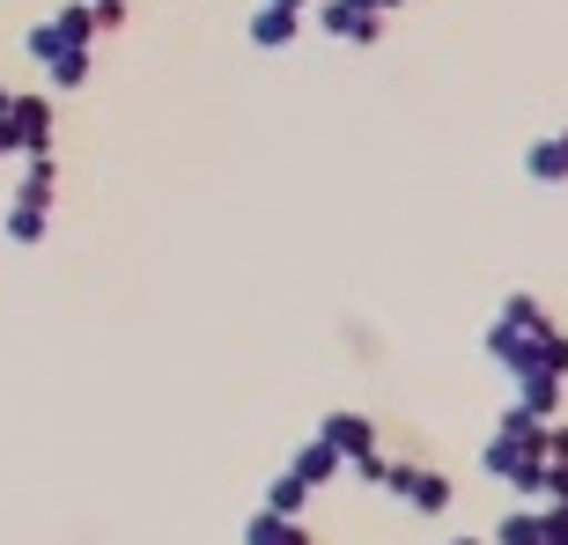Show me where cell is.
<instances>
[{
    "label": "cell",
    "mask_w": 568,
    "mask_h": 545,
    "mask_svg": "<svg viewBox=\"0 0 568 545\" xmlns=\"http://www.w3.org/2000/svg\"><path fill=\"white\" fill-rule=\"evenodd\" d=\"M317 22H325L333 38H347V44H377V30H384V16H377V8H362V0H325Z\"/></svg>",
    "instance_id": "4"
},
{
    "label": "cell",
    "mask_w": 568,
    "mask_h": 545,
    "mask_svg": "<svg viewBox=\"0 0 568 545\" xmlns=\"http://www.w3.org/2000/svg\"><path fill=\"white\" fill-rule=\"evenodd\" d=\"M503 545H554L547 538V516H509V524H503Z\"/></svg>",
    "instance_id": "9"
},
{
    "label": "cell",
    "mask_w": 568,
    "mask_h": 545,
    "mask_svg": "<svg viewBox=\"0 0 568 545\" xmlns=\"http://www.w3.org/2000/svg\"><path fill=\"white\" fill-rule=\"evenodd\" d=\"M0 133H8V147H30V155H44V141H52V104H44V96H8V111H0Z\"/></svg>",
    "instance_id": "3"
},
{
    "label": "cell",
    "mask_w": 568,
    "mask_h": 545,
    "mask_svg": "<svg viewBox=\"0 0 568 545\" xmlns=\"http://www.w3.org/2000/svg\"><path fill=\"white\" fill-rule=\"evenodd\" d=\"M554 325L539 317V302L531 295H509L503 317H495V332H487V347H495V361L503 369H531V361H554Z\"/></svg>",
    "instance_id": "1"
},
{
    "label": "cell",
    "mask_w": 568,
    "mask_h": 545,
    "mask_svg": "<svg viewBox=\"0 0 568 545\" xmlns=\"http://www.w3.org/2000/svg\"><path fill=\"white\" fill-rule=\"evenodd\" d=\"M295 30H303L295 8H266V0H258V16H252V44H258V52H288Z\"/></svg>",
    "instance_id": "6"
},
{
    "label": "cell",
    "mask_w": 568,
    "mask_h": 545,
    "mask_svg": "<svg viewBox=\"0 0 568 545\" xmlns=\"http://www.w3.org/2000/svg\"><path fill=\"white\" fill-rule=\"evenodd\" d=\"M384 486H399V494L422 508V516L450 508V480H443V472H406V464H384Z\"/></svg>",
    "instance_id": "5"
},
{
    "label": "cell",
    "mask_w": 568,
    "mask_h": 545,
    "mask_svg": "<svg viewBox=\"0 0 568 545\" xmlns=\"http://www.w3.org/2000/svg\"><path fill=\"white\" fill-rule=\"evenodd\" d=\"M325 442H333V457H369V420H355V413H339V420H325Z\"/></svg>",
    "instance_id": "8"
},
{
    "label": "cell",
    "mask_w": 568,
    "mask_h": 545,
    "mask_svg": "<svg viewBox=\"0 0 568 545\" xmlns=\"http://www.w3.org/2000/svg\"><path fill=\"white\" fill-rule=\"evenodd\" d=\"M487 472L509 480V486H539V480H547V435H539V420H531V413L509 420L503 435L487 442Z\"/></svg>",
    "instance_id": "2"
},
{
    "label": "cell",
    "mask_w": 568,
    "mask_h": 545,
    "mask_svg": "<svg viewBox=\"0 0 568 545\" xmlns=\"http://www.w3.org/2000/svg\"><path fill=\"white\" fill-rule=\"evenodd\" d=\"M458 545H473V538H458Z\"/></svg>",
    "instance_id": "12"
},
{
    "label": "cell",
    "mask_w": 568,
    "mask_h": 545,
    "mask_svg": "<svg viewBox=\"0 0 568 545\" xmlns=\"http://www.w3.org/2000/svg\"><path fill=\"white\" fill-rule=\"evenodd\" d=\"M295 472H303V480H325V472H333V442H317V450H303V464H295Z\"/></svg>",
    "instance_id": "10"
},
{
    "label": "cell",
    "mask_w": 568,
    "mask_h": 545,
    "mask_svg": "<svg viewBox=\"0 0 568 545\" xmlns=\"http://www.w3.org/2000/svg\"><path fill=\"white\" fill-rule=\"evenodd\" d=\"M525 169L539 177V185H561V177H568V126L554 133V141H539V147H531V155H525Z\"/></svg>",
    "instance_id": "7"
},
{
    "label": "cell",
    "mask_w": 568,
    "mask_h": 545,
    "mask_svg": "<svg viewBox=\"0 0 568 545\" xmlns=\"http://www.w3.org/2000/svg\"><path fill=\"white\" fill-rule=\"evenodd\" d=\"M266 8H295V16H303V0H266Z\"/></svg>",
    "instance_id": "11"
}]
</instances>
